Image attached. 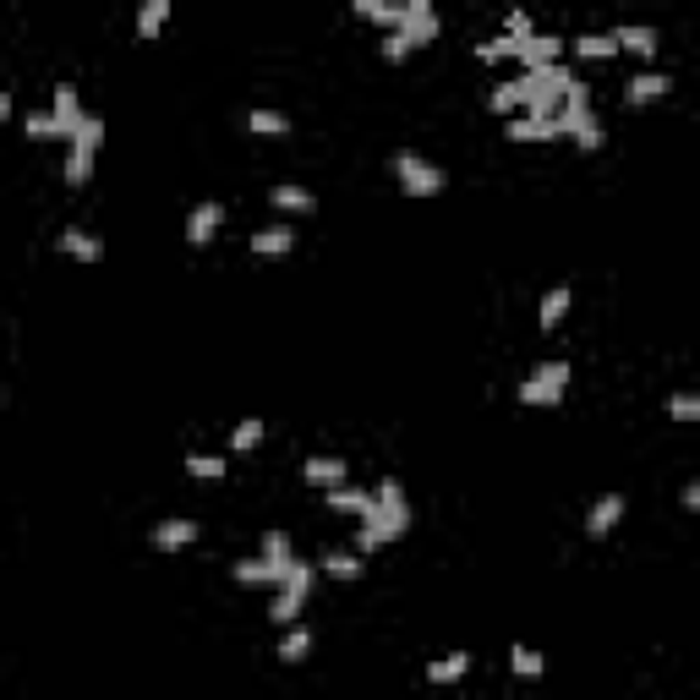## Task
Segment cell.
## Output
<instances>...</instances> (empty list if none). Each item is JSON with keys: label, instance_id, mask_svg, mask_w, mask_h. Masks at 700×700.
Wrapping results in <instances>:
<instances>
[{"label": "cell", "instance_id": "cell-1", "mask_svg": "<svg viewBox=\"0 0 700 700\" xmlns=\"http://www.w3.org/2000/svg\"><path fill=\"white\" fill-rule=\"evenodd\" d=\"M378 504H372V515H361L356 525V553L367 558V553H378V547H389V542H400L405 531H411V498H405V482H378Z\"/></svg>", "mask_w": 700, "mask_h": 700}, {"label": "cell", "instance_id": "cell-2", "mask_svg": "<svg viewBox=\"0 0 700 700\" xmlns=\"http://www.w3.org/2000/svg\"><path fill=\"white\" fill-rule=\"evenodd\" d=\"M66 143H72V154H66V186L83 192V186L93 181V159H99V148H104V121L99 115H83Z\"/></svg>", "mask_w": 700, "mask_h": 700}, {"label": "cell", "instance_id": "cell-3", "mask_svg": "<svg viewBox=\"0 0 700 700\" xmlns=\"http://www.w3.org/2000/svg\"><path fill=\"white\" fill-rule=\"evenodd\" d=\"M564 394H569V361L564 356L542 361V367L520 383V405H531V411H547V405H558Z\"/></svg>", "mask_w": 700, "mask_h": 700}, {"label": "cell", "instance_id": "cell-4", "mask_svg": "<svg viewBox=\"0 0 700 700\" xmlns=\"http://www.w3.org/2000/svg\"><path fill=\"white\" fill-rule=\"evenodd\" d=\"M394 186H400L405 197H438L443 186H449V175L422 154H394Z\"/></svg>", "mask_w": 700, "mask_h": 700}, {"label": "cell", "instance_id": "cell-5", "mask_svg": "<svg viewBox=\"0 0 700 700\" xmlns=\"http://www.w3.org/2000/svg\"><path fill=\"white\" fill-rule=\"evenodd\" d=\"M509 61H515L520 72H536V66H547V61H564V39H553V33H525V39H509Z\"/></svg>", "mask_w": 700, "mask_h": 700}, {"label": "cell", "instance_id": "cell-6", "mask_svg": "<svg viewBox=\"0 0 700 700\" xmlns=\"http://www.w3.org/2000/svg\"><path fill=\"white\" fill-rule=\"evenodd\" d=\"M400 11H405V17H400V33L416 44V50L438 39V0H400Z\"/></svg>", "mask_w": 700, "mask_h": 700}, {"label": "cell", "instance_id": "cell-7", "mask_svg": "<svg viewBox=\"0 0 700 700\" xmlns=\"http://www.w3.org/2000/svg\"><path fill=\"white\" fill-rule=\"evenodd\" d=\"M504 137H509V143H553L558 126H553V115H525V110H515V115H504Z\"/></svg>", "mask_w": 700, "mask_h": 700}, {"label": "cell", "instance_id": "cell-8", "mask_svg": "<svg viewBox=\"0 0 700 700\" xmlns=\"http://www.w3.org/2000/svg\"><path fill=\"white\" fill-rule=\"evenodd\" d=\"M624 509H629V498H624V493H602L597 504H591V515H586V536H591V542L613 536V531H618V520H624Z\"/></svg>", "mask_w": 700, "mask_h": 700}, {"label": "cell", "instance_id": "cell-9", "mask_svg": "<svg viewBox=\"0 0 700 700\" xmlns=\"http://www.w3.org/2000/svg\"><path fill=\"white\" fill-rule=\"evenodd\" d=\"M219 225H225V208H219L214 197H203V203L186 214V241H192V247H208V241L219 236Z\"/></svg>", "mask_w": 700, "mask_h": 700}, {"label": "cell", "instance_id": "cell-10", "mask_svg": "<svg viewBox=\"0 0 700 700\" xmlns=\"http://www.w3.org/2000/svg\"><path fill=\"white\" fill-rule=\"evenodd\" d=\"M301 482H307V487H323V493H329V487L350 482V465L340 460V454H312V460L301 465Z\"/></svg>", "mask_w": 700, "mask_h": 700}, {"label": "cell", "instance_id": "cell-11", "mask_svg": "<svg viewBox=\"0 0 700 700\" xmlns=\"http://www.w3.org/2000/svg\"><path fill=\"white\" fill-rule=\"evenodd\" d=\"M285 569H290V558L285 564H274V558H241V564H230V575H236V586H279L285 580Z\"/></svg>", "mask_w": 700, "mask_h": 700}, {"label": "cell", "instance_id": "cell-12", "mask_svg": "<svg viewBox=\"0 0 700 700\" xmlns=\"http://www.w3.org/2000/svg\"><path fill=\"white\" fill-rule=\"evenodd\" d=\"M613 44L618 50H629V55H640V61H657V28H646V22H624V28H613Z\"/></svg>", "mask_w": 700, "mask_h": 700}, {"label": "cell", "instance_id": "cell-13", "mask_svg": "<svg viewBox=\"0 0 700 700\" xmlns=\"http://www.w3.org/2000/svg\"><path fill=\"white\" fill-rule=\"evenodd\" d=\"M197 536H203V525H192V520H159L154 531H148V542H154L159 553H181V547H192Z\"/></svg>", "mask_w": 700, "mask_h": 700}, {"label": "cell", "instance_id": "cell-14", "mask_svg": "<svg viewBox=\"0 0 700 700\" xmlns=\"http://www.w3.org/2000/svg\"><path fill=\"white\" fill-rule=\"evenodd\" d=\"M668 88H673V77L668 72H635L629 77V88H624V104H657V99H668Z\"/></svg>", "mask_w": 700, "mask_h": 700}, {"label": "cell", "instance_id": "cell-15", "mask_svg": "<svg viewBox=\"0 0 700 700\" xmlns=\"http://www.w3.org/2000/svg\"><path fill=\"white\" fill-rule=\"evenodd\" d=\"M285 252H296V230L279 219V225H263L258 236H252V258H285Z\"/></svg>", "mask_w": 700, "mask_h": 700}, {"label": "cell", "instance_id": "cell-16", "mask_svg": "<svg viewBox=\"0 0 700 700\" xmlns=\"http://www.w3.org/2000/svg\"><path fill=\"white\" fill-rule=\"evenodd\" d=\"M318 575H329V580H340V586H350V580H361V575H367V564H361V553H356V547H334V553L318 564Z\"/></svg>", "mask_w": 700, "mask_h": 700}, {"label": "cell", "instance_id": "cell-17", "mask_svg": "<svg viewBox=\"0 0 700 700\" xmlns=\"http://www.w3.org/2000/svg\"><path fill=\"white\" fill-rule=\"evenodd\" d=\"M569 307H575V290H569V285H553V290H547V296H542V312H536L542 334H553L558 323L569 318Z\"/></svg>", "mask_w": 700, "mask_h": 700}, {"label": "cell", "instance_id": "cell-18", "mask_svg": "<svg viewBox=\"0 0 700 700\" xmlns=\"http://www.w3.org/2000/svg\"><path fill=\"white\" fill-rule=\"evenodd\" d=\"M372 504H378V498L372 493H361V487H329V509L334 515H350V520H361V515H372Z\"/></svg>", "mask_w": 700, "mask_h": 700}, {"label": "cell", "instance_id": "cell-19", "mask_svg": "<svg viewBox=\"0 0 700 700\" xmlns=\"http://www.w3.org/2000/svg\"><path fill=\"white\" fill-rule=\"evenodd\" d=\"M55 126H61V137H72L77 132V121H83V99H77V88L72 83H61L55 88Z\"/></svg>", "mask_w": 700, "mask_h": 700}, {"label": "cell", "instance_id": "cell-20", "mask_svg": "<svg viewBox=\"0 0 700 700\" xmlns=\"http://www.w3.org/2000/svg\"><path fill=\"white\" fill-rule=\"evenodd\" d=\"M268 203L279 208V214H318V197L307 192V186H274V192H268Z\"/></svg>", "mask_w": 700, "mask_h": 700}, {"label": "cell", "instance_id": "cell-21", "mask_svg": "<svg viewBox=\"0 0 700 700\" xmlns=\"http://www.w3.org/2000/svg\"><path fill=\"white\" fill-rule=\"evenodd\" d=\"M61 252H66V258H77V263H99L104 258V241L72 225V230H61Z\"/></svg>", "mask_w": 700, "mask_h": 700}, {"label": "cell", "instance_id": "cell-22", "mask_svg": "<svg viewBox=\"0 0 700 700\" xmlns=\"http://www.w3.org/2000/svg\"><path fill=\"white\" fill-rule=\"evenodd\" d=\"M575 61H613L618 55V44H613V33H580L575 44H564Z\"/></svg>", "mask_w": 700, "mask_h": 700}, {"label": "cell", "instance_id": "cell-23", "mask_svg": "<svg viewBox=\"0 0 700 700\" xmlns=\"http://www.w3.org/2000/svg\"><path fill=\"white\" fill-rule=\"evenodd\" d=\"M170 6L175 0H143V6H137V39H159L165 22H170Z\"/></svg>", "mask_w": 700, "mask_h": 700}, {"label": "cell", "instance_id": "cell-24", "mask_svg": "<svg viewBox=\"0 0 700 700\" xmlns=\"http://www.w3.org/2000/svg\"><path fill=\"white\" fill-rule=\"evenodd\" d=\"M465 673H471V651H449V657L427 662V679L433 684H460Z\"/></svg>", "mask_w": 700, "mask_h": 700}, {"label": "cell", "instance_id": "cell-25", "mask_svg": "<svg viewBox=\"0 0 700 700\" xmlns=\"http://www.w3.org/2000/svg\"><path fill=\"white\" fill-rule=\"evenodd\" d=\"M350 11L356 17H367V22H378V28H400V0H350Z\"/></svg>", "mask_w": 700, "mask_h": 700}, {"label": "cell", "instance_id": "cell-26", "mask_svg": "<svg viewBox=\"0 0 700 700\" xmlns=\"http://www.w3.org/2000/svg\"><path fill=\"white\" fill-rule=\"evenodd\" d=\"M312 657V629L301 624H285V640H279V662H307Z\"/></svg>", "mask_w": 700, "mask_h": 700}, {"label": "cell", "instance_id": "cell-27", "mask_svg": "<svg viewBox=\"0 0 700 700\" xmlns=\"http://www.w3.org/2000/svg\"><path fill=\"white\" fill-rule=\"evenodd\" d=\"M225 454H186V476H197V482H225Z\"/></svg>", "mask_w": 700, "mask_h": 700}, {"label": "cell", "instance_id": "cell-28", "mask_svg": "<svg viewBox=\"0 0 700 700\" xmlns=\"http://www.w3.org/2000/svg\"><path fill=\"white\" fill-rule=\"evenodd\" d=\"M247 132H258V137H290V121L279 110H263V104H258V110L247 115Z\"/></svg>", "mask_w": 700, "mask_h": 700}, {"label": "cell", "instance_id": "cell-29", "mask_svg": "<svg viewBox=\"0 0 700 700\" xmlns=\"http://www.w3.org/2000/svg\"><path fill=\"white\" fill-rule=\"evenodd\" d=\"M509 673H515V679H542V673H547L542 651H531V646H515V651H509Z\"/></svg>", "mask_w": 700, "mask_h": 700}, {"label": "cell", "instance_id": "cell-30", "mask_svg": "<svg viewBox=\"0 0 700 700\" xmlns=\"http://www.w3.org/2000/svg\"><path fill=\"white\" fill-rule=\"evenodd\" d=\"M258 443H263V422H258V416L236 422V433H230V454H252Z\"/></svg>", "mask_w": 700, "mask_h": 700}, {"label": "cell", "instance_id": "cell-31", "mask_svg": "<svg viewBox=\"0 0 700 700\" xmlns=\"http://www.w3.org/2000/svg\"><path fill=\"white\" fill-rule=\"evenodd\" d=\"M22 132H28L33 143H61V126H55V115H44V110H33L28 121H22Z\"/></svg>", "mask_w": 700, "mask_h": 700}, {"label": "cell", "instance_id": "cell-32", "mask_svg": "<svg viewBox=\"0 0 700 700\" xmlns=\"http://www.w3.org/2000/svg\"><path fill=\"white\" fill-rule=\"evenodd\" d=\"M378 50H383V61H389V66H400V61H405V55H411V50H416V44H411V39H405V33H400V28H389V33H383V44H378Z\"/></svg>", "mask_w": 700, "mask_h": 700}, {"label": "cell", "instance_id": "cell-33", "mask_svg": "<svg viewBox=\"0 0 700 700\" xmlns=\"http://www.w3.org/2000/svg\"><path fill=\"white\" fill-rule=\"evenodd\" d=\"M569 137H575V148H586V154H597V148H602V121H597V115H586V121H580V126H575V132H569Z\"/></svg>", "mask_w": 700, "mask_h": 700}, {"label": "cell", "instance_id": "cell-34", "mask_svg": "<svg viewBox=\"0 0 700 700\" xmlns=\"http://www.w3.org/2000/svg\"><path fill=\"white\" fill-rule=\"evenodd\" d=\"M487 110H493V115H515V110H520L515 88H509V83H493V93H487Z\"/></svg>", "mask_w": 700, "mask_h": 700}, {"label": "cell", "instance_id": "cell-35", "mask_svg": "<svg viewBox=\"0 0 700 700\" xmlns=\"http://www.w3.org/2000/svg\"><path fill=\"white\" fill-rule=\"evenodd\" d=\"M668 416H673V422H695V416H700V394H673Z\"/></svg>", "mask_w": 700, "mask_h": 700}, {"label": "cell", "instance_id": "cell-36", "mask_svg": "<svg viewBox=\"0 0 700 700\" xmlns=\"http://www.w3.org/2000/svg\"><path fill=\"white\" fill-rule=\"evenodd\" d=\"M476 61H482V66H498V61H509V33H504V39H487V44H476Z\"/></svg>", "mask_w": 700, "mask_h": 700}, {"label": "cell", "instance_id": "cell-37", "mask_svg": "<svg viewBox=\"0 0 700 700\" xmlns=\"http://www.w3.org/2000/svg\"><path fill=\"white\" fill-rule=\"evenodd\" d=\"M263 558H274V564L296 558V553H290V536H285V531H268V536H263Z\"/></svg>", "mask_w": 700, "mask_h": 700}, {"label": "cell", "instance_id": "cell-38", "mask_svg": "<svg viewBox=\"0 0 700 700\" xmlns=\"http://www.w3.org/2000/svg\"><path fill=\"white\" fill-rule=\"evenodd\" d=\"M504 28H509V39H525V33H536V28H531V17H525L520 6H509V22H504Z\"/></svg>", "mask_w": 700, "mask_h": 700}, {"label": "cell", "instance_id": "cell-39", "mask_svg": "<svg viewBox=\"0 0 700 700\" xmlns=\"http://www.w3.org/2000/svg\"><path fill=\"white\" fill-rule=\"evenodd\" d=\"M684 509H700V482H684Z\"/></svg>", "mask_w": 700, "mask_h": 700}, {"label": "cell", "instance_id": "cell-40", "mask_svg": "<svg viewBox=\"0 0 700 700\" xmlns=\"http://www.w3.org/2000/svg\"><path fill=\"white\" fill-rule=\"evenodd\" d=\"M6 121H11V93L0 88V126H6Z\"/></svg>", "mask_w": 700, "mask_h": 700}]
</instances>
